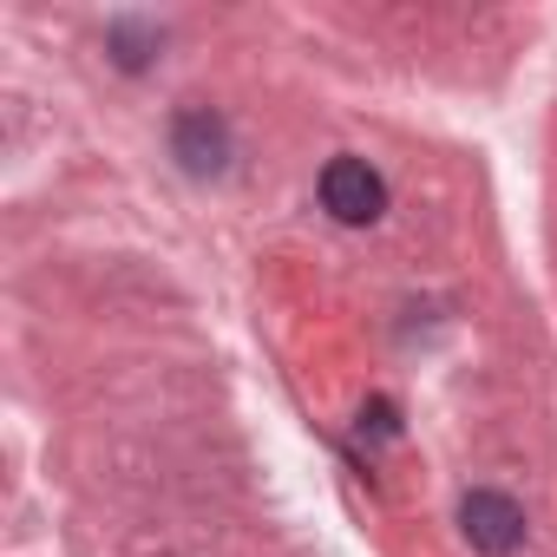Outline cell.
Listing matches in <instances>:
<instances>
[{
	"mask_svg": "<svg viewBox=\"0 0 557 557\" xmlns=\"http://www.w3.org/2000/svg\"><path fill=\"white\" fill-rule=\"evenodd\" d=\"M322 210H329L335 223H348V230L381 223V210H387L381 171H374L368 158H329V164H322Z\"/></svg>",
	"mask_w": 557,
	"mask_h": 557,
	"instance_id": "1",
	"label": "cell"
},
{
	"mask_svg": "<svg viewBox=\"0 0 557 557\" xmlns=\"http://www.w3.org/2000/svg\"><path fill=\"white\" fill-rule=\"evenodd\" d=\"M459 531L479 557H511L524 544V511L505 492H466L459 498Z\"/></svg>",
	"mask_w": 557,
	"mask_h": 557,
	"instance_id": "2",
	"label": "cell"
},
{
	"mask_svg": "<svg viewBox=\"0 0 557 557\" xmlns=\"http://www.w3.org/2000/svg\"><path fill=\"white\" fill-rule=\"evenodd\" d=\"M171 158H177L190 177H223V171H230V125H223L216 112H203V106L177 112V119H171Z\"/></svg>",
	"mask_w": 557,
	"mask_h": 557,
	"instance_id": "3",
	"label": "cell"
}]
</instances>
